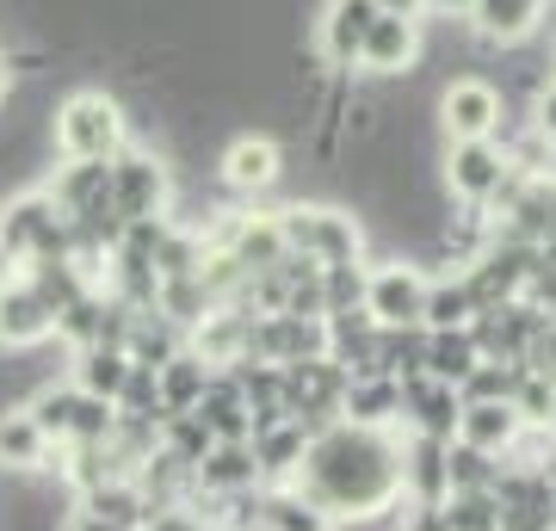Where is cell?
<instances>
[{"mask_svg":"<svg viewBox=\"0 0 556 531\" xmlns=\"http://www.w3.org/2000/svg\"><path fill=\"white\" fill-rule=\"evenodd\" d=\"M291 489L309 494L334 526L390 519L402 507V439L334 420V427H321L303 445V464L291 476Z\"/></svg>","mask_w":556,"mask_h":531,"instance_id":"6da1fadb","label":"cell"},{"mask_svg":"<svg viewBox=\"0 0 556 531\" xmlns=\"http://www.w3.org/2000/svg\"><path fill=\"white\" fill-rule=\"evenodd\" d=\"M50 149L56 161H118L130 149V118L105 87H80L50 105Z\"/></svg>","mask_w":556,"mask_h":531,"instance_id":"7a4b0ae2","label":"cell"},{"mask_svg":"<svg viewBox=\"0 0 556 531\" xmlns=\"http://www.w3.org/2000/svg\"><path fill=\"white\" fill-rule=\"evenodd\" d=\"M278 223V241H285V254L291 260H309V266H358L365 260V223L353 211H340V204H285L273 211Z\"/></svg>","mask_w":556,"mask_h":531,"instance_id":"3957f363","label":"cell"},{"mask_svg":"<svg viewBox=\"0 0 556 531\" xmlns=\"http://www.w3.org/2000/svg\"><path fill=\"white\" fill-rule=\"evenodd\" d=\"M25 408H31V420L43 427L50 445H100L112 433V420H118L112 402L75 390V383H43V390H31Z\"/></svg>","mask_w":556,"mask_h":531,"instance_id":"277c9868","label":"cell"},{"mask_svg":"<svg viewBox=\"0 0 556 531\" xmlns=\"http://www.w3.org/2000/svg\"><path fill=\"white\" fill-rule=\"evenodd\" d=\"M433 112H439V137L445 142H482V137H501L507 93L482 75H457L433 93Z\"/></svg>","mask_w":556,"mask_h":531,"instance_id":"5b68a950","label":"cell"},{"mask_svg":"<svg viewBox=\"0 0 556 531\" xmlns=\"http://www.w3.org/2000/svg\"><path fill=\"white\" fill-rule=\"evenodd\" d=\"M427 278L408 254H390L378 266H365V291H358V309L371 315L378 328H420V303H427Z\"/></svg>","mask_w":556,"mask_h":531,"instance_id":"8992f818","label":"cell"},{"mask_svg":"<svg viewBox=\"0 0 556 531\" xmlns=\"http://www.w3.org/2000/svg\"><path fill=\"white\" fill-rule=\"evenodd\" d=\"M112 211L124 223L142 217H174V167L149 149H124L112 161Z\"/></svg>","mask_w":556,"mask_h":531,"instance_id":"52a82bcc","label":"cell"},{"mask_svg":"<svg viewBox=\"0 0 556 531\" xmlns=\"http://www.w3.org/2000/svg\"><path fill=\"white\" fill-rule=\"evenodd\" d=\"M0 248L20 260H43V254H68V223L56 217V204L43 198V186H25L20 198H7L0 211Z\"/></svg>","mask_w":556,"mask_h":531,"instance_id":"ba28073f","label":"cell"},{"mask_svg":"<svg viewBox=\"0 0 556 531\" xmlns=\"http://www.w3.org/2000/svg\"><path fill=\"white\" fill-rule=\"evenodd\" d=\"M507 174H514V167H507V155H501L495 137H482V142H445V155H439V186H445L457 204H470V211H489Z\"/></svg>","mask_w":556,"mask_h":531,"instance_id":"9c48e42d","label":"cell"},{"mask_svg":"<svg viewBox=\"0 0 556 531\" xmlns=\"http://www.w3.org/2000/svg\"><path fill=\"white\" fill-rule=\"evenodd\" d=\"M420 56H427V20H396V13H378L358 43V68L378 80H408Z\"/></svg>","mask_w":556,"mask_h":531,"instance_id":"30bf717a","label":"cell"},{"mask_svg":"<svg viewBox=\"0 0 556 531\" xmlns=\"http://www.w3.org/2000/svg\"><path fill=\"white\" fill-rule=\"evenodd\" d=\"M217 179L236 198L273 192L278 179H285V149H278V137H266V130H241V137H229L223 142V155H217Z\"/></svg>","mask_w":556,"mask_h":531,"instance_id":"8fae6325","label":"cell"},{"mask_svg":"<svg viewBox=\"0 0 556 531\" xmlns=\"http://www.w3.org/2000/svg\"><path fill=\"white\" fill-rule=\"evenodd\" d=\"M378 20V7L371 0H328L316 20V62L328 75H353L358 68V43Z\"/></svg>","mask_w":556,"mask_h":531,"instance_id":"7c38bea8","label":"cell"},{"mask_svg":"<svg viewBox=\"0 0 556 531\" xmlns=\"http://www.w3.org/2000/svg\"><path fill=\"white\" fill-rule=\"evenodd\" d=\"M56 334V315L25 278H13L0 291V353H38L43 340Z\"/></svg>","mask_w":556,"mask_h":531,"instance_id":"4fadbf2b","label":"cell"},{"mask_svg":"<svg viewBox=\"0 0 556 531\" xmlns=\"http://www.w3.org/2000/svg\"><path fill=\"white\" fill-rule=\"evenodd\" d=\"M43 198L56 204L62 223L87 217L93 204H105V198H112V161H62L56 174L43 179Z\"/></svg>","mask_w":556,"mask_h":531,"instance_id":"5bb4252c","label":"cell"},{"mask_svg":"<svg viewBox=\"0 0 556 531\" xmlns=\"http://www.w3.org/2000/svg\"><path fill=\"white\" fill-rule=\"evenodd\" d=\"M340 420L371 427V433H396L402 427V383L383 377V371L346 377V390H340Z\"/></svg>","mask_w":556,"mask_h":531,"instance_id":"9a60e30c","label":"cell"},{"mask_svg":"<svg viewBox=\"0 0 556 531\" xmlns=\"http://www.w3.org/2000/svg\"><path fill=\"white\" fill-rule=\"evenodd\" d=\"M56 470V445L43 439L31 408H0V476H43Z\"/></svg>","mask_w":556,"mask_h":531,"instance_id":"2e32d148","label":"cell"},{"mask_svg":"<svg viewBox=\"0 0 556 531\" xmlns=\"http://www.w3.org/2000/svg\"><path fill=\"white\" fill-rule=\"evenodd\" d=\"M248 321L254 315L229 309V303H217L211 315H199L192 328H186V353H199L211 371H229V365H241L248 358Z\"/></svg>","mask_w":556,"mask_h":531,"instance_id":"e0dca14e","label":"cell"},{"mask_svg":"<svg viewBox=\"0 0 556 531\" xmlns=\"http://www.w3.org/2000/svg\"><path fill=\"white\" fill-rule=\"evenodd\" d=\"M544 13H551V0H470V31H477L482 43L514 50V43L538 38Z\"/></svg>","mask_w":556,"mask_h":531,"instance_id":"ac0fdd59","label":"cell"},{"mask_svg":"<svg viewBox=\"0 0 556 531\" xmlns=\"http://www.w3.org/2000/svg\"><path fill=\"white\" fill-rule=\"evenodd\" d=\"M457 414H464V402H457L452 383H433V377H408V383H402V427H408V433L452 439Z\"/></svg>","mask_w":556,"mask_h":531,"instance_id":"d6986e66","label":"cell"},{"mask_svg":"<svg viewBox=\"0 0 556 531\" xmlns=\"http://www.w3.org/2000/svg\"><path fill=\"white\" fill-rule=\"evenodd\" d=\"M303 445H309V433H303L298 420L254 427V433H248V452H254L260 489H291V476H298V464H303Z\"/></svg>","mask_w":556,"mask_h":531,"instance_id":"ffe728a7","label":"cell"},{"mask_svg":"<svg viewBox=\"0 0 556 531\" xmlns=\"http://www.w3.org/2000/svg\"><path fill=\"white\" fill-rule=\"evenodd\" d=\"M519 420L514 402H464V414H457V445H470V452L482 457H507L514 452V439H519Z\"/></svg>","mask_w":556,"mask_h":531,"instance_id":"44dd1931","label":"cell"},{"mask_svg":"<svg viewBox=\"0 0 556 531\" xmlns=\"http://www.w3.org/2000/svg\"><path fill=\"white\" fill-rule=\"evenodd\" d=\"M445 445L452 439L408 433V445H402V501L408 507H439L445 501Z\"/></svg>","mask_w":556,"mask_h":531,"instance_id":"7402d4cb","label":"cell"},{"mask_svg":"<svg viewBox=\"0 0 556 531\" xmlns=\"http://www.w3.org/2000/svg\"><path fill=\"white\" fill-rule=\"evenodd\" d=\"M254 489H260V470H254L248 439H236V445H211V452L192 464V494H254Z\"/></svg>","mask_w":556,"mask_h":531,"instance_id":"603a6c76","label":"cell"},{"mask_svg":"<svg viewBox=\"0 0 556 531\" xmlns=\"http://www.w3.org/2000/svg\"><path fill=\"white\" fill-rule=\"evenodd\" d=\"M192 414L204 420V433L217 439V445H236V439L254 433V414H248V402H241V390H236L229 371H211V383H204V395H199Z\"/></svg>","mask_w":556,"mask_h":531,"instance_id":"cb8c5ba5","label":"cell"},{"mask_svg":"<svg viewBox=\"0 0 556 531\" xmlns=\"http://www.w3.org/2000/svg\"><path fill=\"white\" fill-rule=\"evenodd\" d=\"M223 254L236 260L241 273H273L278 260H285V241H278V223L273 217H241L236 211V229H229V241H223Z\"/></svg>","mask_w":556,"mask_h":531,"instance_id":"d4e9b609","label":"cell"},{"mask_svg":"<svg viewBox=\"0 0 556 531\" xmlns=\"http://www.w3.org/2000/svg\"><path fill=\"white\" fill-rule=\"evenodd\" d=\"M482 365L477 340H470V328H427V358H420V377H433V383H464V377Z\"/></svg>","mask_w":556,"mask_h":531,"instance_id":"484cf974","label":"cell"},{"mask_svg":"<svg viewBox=\"0 0 556 531\" xmlns=\"http://www.w3.org/2000/svg\"><path fill=\"white\" fill-rule=\"evenodd\" d=\"M254 526L260 531H340L328 513L298 489H260V507H254Z\"/></svg>","mask_w":556,"mask_h":531,"instance_id":"4316f807","label":"cell"},{"mask_svg":"<svg viewBox=\"0 0 556 531\" xmlns=\"http://www.w3.org/2000/svg\"><path fill=\"white\" fill-rule=\"evenodd\" d=\"M204 383H211V365H204L199 353H186V346L155 371V390H161V408L167 414H192L199 395H204Z\"/></svg>","mask_w":556,"mask_h":531,"instance_id":"83f0119b","label":"cell"},{"mask_svg":"<svg viewBox=\"0 0 556 531\" xmlns=\"http://www.w3.org/2000/svg\"><path fill=\"white\" fill-rule=\"evenodd\" d=\"M477 321V303H470V285L464 273H439L427 278V303H420V328H470Z\"/></svg>","mask_w":556,"mask_h":531,"instance_id":"f1b7e54d","label":"cell"},{"mask_svg":"<svg viewBox=\"0 0 556 531\" xmlns=\"http://www.w3.org/2000/svg\"><path fill=\"white\" fill-rule=\"evenodd\" d=\"M124 377H130V358H124V346H80L75 353V390H87V395H100V402H118V390H124Z\"/></svg>","mask_w":556,"mask_h":531,"instance_id":"f546056e","label":"cell"},{"mask_svg":"<svg viewBox=\"0 0 556 531\" xmlns=\"http://www.w3.org/2000/svg\"><path fill=\"white\" fill-rule=\"evenodd\" d=\"M420 358H427V328H378V346H371V365L383 377H420Z\"/></svg>","mask_w":556,"mask_h":531,"instance_id":"4dcf8cb0","label":"cell"},{"mask_svg":"<svg viewBox=\"0 0 556 531\" xmlns=\"http://www.w3.org/2000/svg\"><path fill=\"white\" fill-rule=\"evenodd\" d=\"M501 476V457H482L470 445H445V494H477V489H495Z\"/></svg>","mask_w":556,"mask_h":531,"instance_id":"1f68e13d","label":"cell"},{"mask_svg":"<svg viewBox=\"0 0 556 531\" xmlns=\"http://www.w3.org/2000/svg\"><path fill=\"white\" fill-rule=\"evenodd\" d=\"M439 513H445V531H501V501H495V489L445 494V501H439Z\"/></svg>","mask_w":556,"mask_h":531,"instance_id":"d6a6232c","label":"cell"},{"mask_svg":"<svg viewBox=\"0 0 556 531\" xmlns=\"http://www.w3.org/2000/svg\"><path fill=\"white\" fill-rule=\"evenodd\" d=\"M526 377V365H501V358H482L477 371L457 383V402H514V383Z\"/></svg>","mask_w":556,"mask_h":531,"instance_id":"836d02e7","label":"cell"},{"mask_svg":"<svg viewBox=\"0 0 556 531\" xmlns=\"http://www.w3.org/2000/svg\"><path fill=\"white\" fill-rule=\"evenodd\" d=\"M551 408H556V383L544 371H526L514 383V414L526 420V427H544V420H551Z\"/></svg>","mask_w":556,"mask_h":531,"instance_id":"e575fe53","label":"cell"},{"mask_svg":"<svg viewBox=\"0 0 556 531\" xmlns=\"http://www.w3.org/2000/svg\"><path fill=\"white\" fill-rule=\"evenodd\" d=\"M358 291H365V260L358 266H321V315L358 309Z\"/></svg>","mask_w":556,"mask_h":531,"instance_id":"d590c367","label":"cell"},{"mask_svg":"<svg viewBox=\"0 0 556 531\" xmlns=\"http://www.w3.org/2000/svg\"><path fill=\"white\" fill-rule=\"evenodd\" d=\"M526 130H532L538 142H556V75L532 93V118H526Z\"/></svg>","mask_w":556,"mask_h":531,"instance_id":"8d00e7d4","label":"cell"},{"mask_svg":"<svg viewBox=\"0 0 556 531\" xmlns=\"http://www.w3.org/2000/svg\"><path fill=\"white\" fill-rule=\"evenodd\" d=\"M526 371H544V377L556 383V315L544 321V334H538L532 346H526Z\"/></svg>","mask_w":556,"mask_h":531,"instance_id":"74e56055","label":"cell"},{"mask_svg":"<svg viewBox=\"0 0 556 531\" xmlns=\"http://www.w3.org/2000/svg\"><path fill=\"white\" fill-rule=\"evenodd\" d=\"M142 531H204V519L192 507H161V513H149Z\"/></svg>","mask_w":556,"mask_h":531,"instance_id":"f35d334b","label":"cell"},{"mask_svg":"<svg viewBox=\"0 0 556 531\" xmlns=\"http://www.w3.org/2000/svg\"><path fill=\"white\" fill-rule=\"evenodd\" d=\"M420 20H470V0H420Z\"/></svg>","mask_w":556,"mask_h":531,"instance_id":"ab89813d","label":"cell"},{"mask_svg":"<svg viewBox=\"0 0 556 531\" xmlns=\"http://www.w3.org/2000/svg\"><path fill=\"white\" fill-rule=\"evenodd\" d=\"M378 13H396V20H420V0H371Z\"/></svg>","mask_w":556,"mask_h":531,"instance_id":"60d3db41","label":"cell"},{"mask_svg":"<svg viewBox=\"0 0 556 531\" xmlns=\"http://www.w3.org/2000/svg\"><path fill=\"white\" fill-rule=\"evenodd\" d=\"M13 278H20V260H13V254H7V248H0V291H7Z\"/></svg>","mask_w":556,"mask_h":531,"instance_id":"b9f144b4","label":"cell"},{"mask_svg":"<svg viewBox=\"0 0 556 531\" xmlns=\"http://www.w3.org/2000/svg\"><path fill=\"white\" fill-rule=\"evenodd\" d=\"M7 93H13V68H7V56H0V105H7Z\"/></svg>","mask_w":556,"mask_h":531,"instance_id":"7bdbcfd3","label":"cell"},{"mask_svg":"<svg viewBox=\"0 0 556 531\" xmlns=\"http://www.w3.org/2000/svg\"><path fill=\"white\" fill-rule=\"evenodd\" d=\"M544 433H551V452H556V408H551V420H544Z\"/></svg>","mask_w":556,"mask_h":531,"instance_id":"ee69618b","label":"cell"},{"mask_svg":"<svg viewBox=\"0 0 556 531\" xmlns=\"http://www.w3.org/2000/svg\"><path fill=\"white\" fill-rule=\"evenodd\" d=\"M204 531H223V526H204Z\"/></svg>","mask_w":556,"mask_h":531,"instance_id":"f6af8a7d","label":"cell"}]
</instances>
